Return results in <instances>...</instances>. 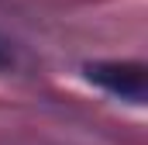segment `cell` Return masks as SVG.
I'll list each match as a JSON object with an SVG mask.
<instances>
[{
  "instance_id": "obj_2",
  "label": "cell",
  "mask_w": 148,
  "mask_h": 145,
  "mask_svg": "<svg viewBox=\"0 0 148 145\" xmlns=\"http://www.w3.org/2000/svg\"><path fill=\"white\" fill-rule=\"evenodd\" d=\"M14 62V52H10V45H7V38H0V69H7Z\"/></svg>"
},
{
  "instance_id": "obj_1",
  "label": "cell",
  "mask_w": 148,
  "mask_h": 145,
  "mask_svg": "<svg viewBox=\"0 0 148 145\" xmlns=\"http://www.w3.org/2000/svg\"><path fill=\"white\" fill-rule=\"evenodd\" d=\"M86 79L103 86L107 93L121 97V100H131V104H145L148 97V79L141 62H90Z\"/></svg>"
}]
</instances>
